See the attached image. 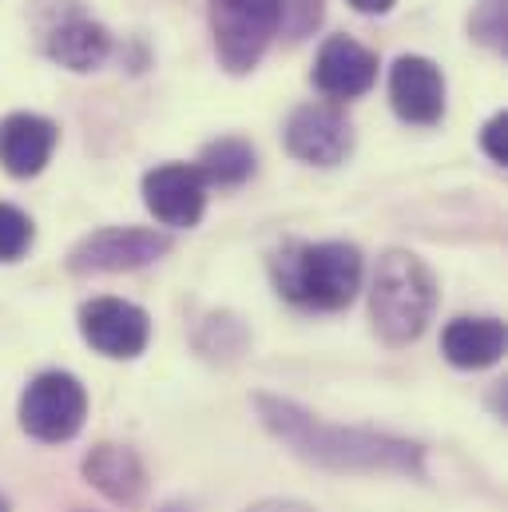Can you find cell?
Listing matches in <instances>:
<instances>
[{"label":"cell","mask_w":508,"mask_h":512,"mask_svg":"<svg viewBox=\"0 0 508 512\" xmlns=\"http://www.w3.org/2000/svg\"><path fill=\"white\" fill-rule=\"evenodd\" d=\"M254 409L262 425L290 445L294 457L330 469V473H397V477H425V449L417 441L378 433V429H358V425H326L302 405L274 397V393H254Z\"/></svg>","instance_id":"6da1fadb"},{"label":"cell","mask_w":508,"mask_h":512,"mask_svg":"<svg viewBox=\"0 0 508 512\" xmlns=\"http://www.w3.org/2000/svg\"><path fill=\"white\" fill-rule=\"evenodd\" d=\"M270 274L286 302L302 310H342L362 286V251L354 243H286Z\"/></svg>","instance_id":"7a4b0ae2"},{"label":"cell","mask_w":508,"mask_h":512,"mask_svg":"<svg viewBox=\"0 0 508 512\" xmlns=\"http://www.w3.org/2000/svg\"><path fill=\"white\" fill-rule=\"evenodd\" d=\"M437 306V282L429 266L409 251H385L370 290V318L381 342L409 346L425 334Z\"/></svg>","instance_id":"3957f363"},{"label":"cell","mask_w":508,"mask_h":512,"mask_svg":"<svg viewBox=\"0 0 508 512\" xmlns=\"http://www.w3.org/2000/svg\"><path fill=\"white\" fill-rule=\"evenodd\" d=\"M211 32L223 68L243 76L278 36V0H211Z\"/></svg>","instance_id":"277c9868"},{"label":"cell","mask_w":508,"mask_h":512,"mask_svg":"<svg viewBox=\"0 0 508 512\" xmlns=\"http://www.w3.org/2000/svg\"><path fill=\"white\" fill-rule=\"evenodd\" d=\"M84 417H88L84 385L76 382L72 374H60V370L40 374L36 382L24 389V397H20V425H24V433H32L36 441H48V445L72 441L84 429Z\"/></svg>","instance_id":"5b68a950"},{"label":"cell","mask_w":508,"mask_h":512,"mask_svg":"<svg viewBox=\"0 0 508 512\" xmlns=\"http://www.w3.org/2000/svg\"><path fill=\"white\" fill-rule=\"evenodd\" d=\"M171 251V239L147 227H104L88 239H80L68 255L72 274H116V270H139L147 262Z\"/></svg>","instance_id":"8992f818"},{"label":"cell","mask_w":508,"mask_h":512,"mask_svg":"<svg viewBox=\"0 0 508 512\" xmlns=\"http://www.w3.org/2000/svg\"><path fill=\"white\" fill-rule=\"evenodd\" d=\"M80 334L104 358H139L151 338L147 314L124 298H92L80 306Z\"/></svg>","instance_id":"52a82bcc"},{"label":"cell","mask_w":508,"mask_h":512,"mask_svg":"<svg viewBox=\"0 0 508 512\" xmlns=\"http://www.w3.org/2000/svg\"><path fill=\"white\" fill-rule=\"evenodd\" d=\"M354 147V131L342 108L334 104H306L298 112H290L286 120V151L302 163L314 167H334L350 155Z\"/></svg>","instance_id":"ba28073f"},{"label":"cell","mask_w":508,"mask_h":512,"mask_svg":"<svg viewBox=\"0 0 508 512\" xmlns=\"http://www.w3.org/2000/svg\"><path fill=\"white\" fill-rule=\"evenodd\" d=\"M143 203L163 227H195L207 207V183L191 163H163L143 175Z\"/></svg>","instance_id":"9c48e42d"},{"label":"cell","mask_w":508,"mask_h":512,"mask_svg":"<svg viewBox=\"0 0 508 512\" xmlns=\"http://www.w3.org/2000/svg\"><path fill=\"white\" fill-rule=\"evenodd\" d=\"M378 80V56L350 36H330L314 60V88L330 100H358Z\"/></svg>","instance_id":"30bf717a"},{"label":"cell","mask_w":508,"mask_h":512,"mask_svg":"<svg viewBox=\"0 0 508 512\" xmlns=\"http://www.w3.org/2000/svg\"><path fill=\"white\" fill-rule=\"evenodd\" d=\"M389 100L405 124H437L445 112V76L425 56H401L389 72Z\"/></svg>","instance_id":"8fae6325"},{"label":"cell","mask_w":508,"mask_h":512,"mask_svg":"<svg viewBox=\"0 0 508 512\" xmlns=\"http://www.w3.org/2000/svg\"><path fill=\"white\" fill-rule=\"evenodd\" d=\"M56 124L36 116V112H12L0 124V163L16 179H32L48 167L56 151Z\"/></svg>","instance_id":"7c38bea8"},{"label":"cell","mask_w":508,"mask_h":512,"mask_svg":"<svg viewBox=\"0 0 508 512\" xmlns=\"http://www.w3.org/2000/svg\"><path fill=\"white\" fill-rule=\"evenodd\" d=\"M44 48H48V56L60 68H68V72H92V68H100L108 60L112 36H108L104 24H96L92 16H84V12L72 8L64 20H56L48 28Z\"/></svg>","instance_id":"4fadbf2b"},{"label":"cell","mask_w":508,"mask_h":512,"mask_svg":"<svg viewBox=\"0 0 508 512\" xmlns=\"http://www.w3.org/2000/svg\"><path fill=\"white\" fill-rule=\"evenodd\" d=\"M441 354L457 370H485L505 354V322L497 318H453L441 334Z\"/></svg>","instance_id":"5bb4252c"},{"label":"cell","mask_w":508,"mask_h":512,"mask_svg":"<svg viewBox=\"0 0 508 512\" xmlns=\"http://www.w3.org/2000/svg\"><path fill=\"white\" fill-rule=\"evenodd\" d=\"M84 477L116 505H135L147 489V473H143V461L124 449V445H96L88 457H84Z\"/></svg>","instance_id":"9a60e30c"},{"label":"cell","mask_w":508,"mask_h":512,"mask_svg":"<svg viewBox=\"0 0 508 512\" xmlns=\"http://www.w3.org/2000/svg\"><path fill=\"white\" fill-rule=\"evenodd\" d=\"M195 167H199L207 187H243L254 175V147L247 139H235V135L215 139L203 147Z\"/></svg>","instance_id":"2e32d148"},{"label":"cell","mask_w":508,"mask_h":512,"mask_svg":"<svg viewBox=\"0 0 508 512\" xmlns=\"http://www.w3.org/2000/svg\"><path fill=\"white\" fill-rule=\"evenodd\" d=\"M32 247V219L12 207V203H0V262H16Z\"/></svg>","instance_id":"e0dca14e"},{"label":"cell","mask_w":508,"mask_h":512,"mask_svg":"<svg viewBox=\"0 0 508 512\" xmlns=\"http://www.w3.org/2000/svg\"><path fill=\"white\" fill-rule=\"evenodd\" d=\"M326 0H278V28L286 40H302L322 24Z\"/></svg>","instance_id":"ac0fdd59"},{"label":"cell","mask_w":508,"mask_h":512,"mask_svg":"<svg viewBox=\"0 0 508 512\" xmlns=\"http://www.w3.org/2000/svg\"><path fill=\"white\" fill-rule=\"evenodd\" d=\"M473 36L489 48H505V0H481L473 16Z\"/></svg>","instance_id":"d6986e66"},{"label":"cell","mask_w":508,"mask_h":512,"mask_svg":"<svg viewBox=\"0 0 508 512\" xmlns=\"http://www.w3.org/2000/svg\"><path fill=\"white\" fill-rule=\"evenodd\" d=\"M481 143H485L489 159L505 167V163H508V116H505V112H497V116L485 124V131H481Z\"/></svg>","instance_id":"ffe728a7"},{"label":"cell","mask_w":508,"mask_h":512,"mask_svg":"<svg viewBox=\"0 0 508 512\" xmlns=\"http://www.w3.org/2000/svg\"><path fill=\"white\" fill-rule=\"evenodd\" d=\"M247 512H314V509H306L302 501H258Z\"/></svg>","instance_id":"44dd1931"},{"label":"cell","mask_w":508,"mask_h":512,"mask_svg":"<svg viewBox=\"0 0 508 512\" xmlns=\"http://www.w3.org/2000/svg\"><path fill=\"white\" fill-rule=\"evenodd\" d=\"M358 12H370V16H378V12H389L393 8V0H350Z\"/></svg>","instance_id":"7402d4cb"},{"label":"cell","mask_w":508,"mask_h":512,"mask_svg":"<svg viewBox=\"0 0 508 512\" xmlns=\"http://www.w3.org/2000/svg\"><path fill=\"white\" fill-rule=\"evenodd\" d=\"M163 512H187V509H183V505H167Z\"/></svg>","instance_id":"603a6c76"}]
</instances>
